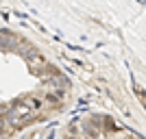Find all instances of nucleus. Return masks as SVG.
<instances>
[{"label":"nucleus","mask_w":146,"mask_h":139,"mask_svg":"<svg viewBox=\"0 0 146 139\" xmlns=\"http://www.w3.org/2000/svg\"><path fill=\"white\" fill-rule=\"evenodd\" d=\"M68 133L76 135V133H79V124H76V122H70V124H68Z\"/></svg>","instance_id":"f03ea898"},{"label":"nucleus","mask_w":146,"mask_h":139,"mask_svg":"<svg viewBox=\"0 0 146 139\" xmlns=\"http://www.w3.org/2000/svg\"><path fill=\"white\" fill-rule=\"evenodd\" d=\"M2 133H7V120L0 115V135H2Z\"/></svg>","instance_id":"7ed1b4c3"},{"label":"nucleus","mask_w":146,"mask_h":139,"mask_svg":"<svg viewBox=\"0 0 146 139\" xmlns=\"http://www.w3.org/2000/svg\"><path fill=\"white\" fill-rule=\"evenodd\" d=\"M26 61H29L31 65H35V63H44V57L39 52H35V50H29L26 52Z\"/></svg>","instance_id":"f257e3e1"}]
</instances>
